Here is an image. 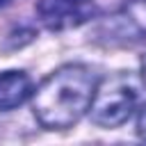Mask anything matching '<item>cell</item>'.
<instances>
[{
  "label": "cell",
  "instance_id": "obj_2",
  "mask_svg": "<svg viewBox=\"0 0 146 146\" xmlns=\"http://www.w3.org/2000/svg\"><path fill=\"white\" fill-rule=\"evenodd\" d=\"M137 107V87L130 75L116 73L103 82H98L89 114L96 125L116 128L130 119Z\"/></svg>",
  "mask_w": 146,
  "mask_h": 146
},
{
  "label": "cell",
  "instance_id": "obj_1",
  "mask_svg": "<svg viewBox=\"0 0 146 146\" xmlns=\"http://www.w3.org/2000/svg\"><path fill=\"white\" fill-rule=\"evenodd\" d=\"M98 75L84 64H66L52 71L32 94V110L46 130L75 125L91 107Z\"/></svg>",
  "mask_w": 146,
  "mask_h": 146
},
{
  "label": "cell",
  "instance_id": "obj_7",
  "mask_svg": "<svg viewBox=\"0 0 146 146\" xmlns=\"http://www.w3.org/2000/svg\"><path fill=\"white\" fill-rule=\"evenodd\" d=\"M141 78H144V82H146V55L141 57Z\"/></svg>",
  "mask_w": 146,
  "mask_h": 146
},
{
  "label": "cell",
  "instance_id": "obj_4",
  "mask_svg": "<svg viewBox=\"0 0 146 146\" xmlns=\"http://www.w3.org/2000/svg\"><path fill=\"white\" fill-rule=\"evenodd\" d=\"M34 94L32 80L23 71H5L0 73V112H9L21 107Z\"/></svg>",
  "mask_w": 146,
  "mask_h": 146
},
{
  "label": "cell",
  "instance_id": "obj_8",
  "mask_svg": "<svg viewBox=\"0 0 146 146\" xmlns=\"http://www.w3.org/2000/svg\"><path fill=\"white\" fill-rule=\"evenodd\" d=\"M11 0H0V7H5V5H9Z\"/></svg>",
  "mask_w": 146,
  "mask_h": 146
},
{
  "label": "cell",
  "instance_id": "obj_6",
  "mask_svg": "<svg viewBox=\"0 0 146 146\" xmlns=\"http://www.w3.org/2000/svg\"><path fill=\"white\" fill-rule=\"evenodd\" d=\"M137 132H139V137L146 141V105L139 110V116H137Z\"/></svg>",
  "mask_w": 146,
  "mask_h": 146
},
{
  "label": "cell",
  "instance_id": "obj_5",
  "mask_svg": "<svg viewBox=\"0 0 146 146\" xmlns=\"http://www.w3.org/2000/svg\"><path fill=\"white\" fill-rule=\"evenodd\" d=\"M125 23L135 27L137 34L146 32V0H130L125 9Z\"/></svg>",
  "mask_w": 146,
  "mask_h": 146
},
{
  "label": "cell",
  "instance_id": "obj_3",
  "mask_svg": "<svg viewBox=\"0 0 146 146\" xmlns=\"http://www.w3.org/2000/svg\"><path fill=\"white\" fill-rule=\"evenodd\" d=\"M36 14L48 30H66L91 18L94 0H39Z\"/></svg>",
  "mask_w": 146,
  "mask_h": 146
}]
</instances>
